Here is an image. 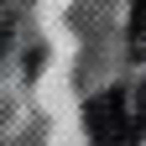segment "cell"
<instances>
[{
	"label": "cell",
	"mask_w": 146,
	"mask_h": 146,
	"mask_svg": "<svg viewBox=\"0 0 146 146\" xmlns=\"http://www.w3.org/2000/svg\"><path fill=\"white\" fill-rule=\"evenodd\" d=\"M89 120V136L94 146H136V115H131V94H120V89H110V94H94L84 110Z\"/></svg>",
	"instance_id": "cell-1"
},
{
	"label": "cell",
	"mask_w": 146,
	"mask_h": 146,
	"mask_svg": "<svg viewBox=\"0 0 146 146\" xmlns=\"http://www.w3.org/2000/svg\"><path fill=\"white\" fill-rule=\"evenodd\" d=\"M131 52L146 58V0H131Z\"/></svg>",
	"instance_id": "cell-2"
},
{
	"label": "cell",
	"mask_w": 146,
	"mask_h": 146,
	"mask_svg": "<svg viewBox=\"0 0 146 146\" xmlns=\"http://www.w3.org/2000/svg\"><path fill=\"white\" fill-rule=\"evenodd\" d=\"M131 115H136V131L146 136V84H141V89H131Z\"/></svg>",
	"instance_id": "cell-3"
},
{
	"label": "cell",
	"mask_w": 146,
	"mask_h": 146,
	"mask_svg": "<svg viewBox=\"0 0 146 146\" xmlns=\"http://www.w3.org/2000/svg\"><path fill=\"white\" fill-rule=\"evenodd\" d=\"M0 42H5V31H0Z\"/></svg>",
	"instance_id": "cell-4"
}]
</instances>
